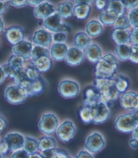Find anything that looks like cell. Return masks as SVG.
<instances>
[{
  "instance_id": "cell-1",
  "label": "cell",
  "mask_w": 138,
  "mask_h": 158,
  "mask_svg": "<svg viewBox=\"0 0 138 158\" xmlns=\"http://www.w3.org/2000/svg\"><path fill=\"white\" fill-rule=\"evenodd\" d=\"M94 87L100 94L101 100L110 106L115 103L120 96V93L116 87L115 82L112 78H95Z\"/></svg>"
},
{
  "instance_id": "cell-2",
  "label": "cell",
  "mask_w": 138,
  "mask_h": 158,
  "mask_svg": "<svg viewBox=\"0 0 138 158\" xmlns=\"http://www.w3.org/2000/svg\"><path fill=\"white\" fill-rule=\"evenodd\" d=\"M118 68L119 60L114 53H106L96 64L95 77L97 78H112L116 74Z\"/></svg>"
},
{
  "instance_id": "cell-3",
  "label": "cell",
  "mask_w": 138,
  "mask_h": 158,
  "mask_svg": "<svg viewBox=\"0 0 138 158\" xmlns=\"http://www.w3.org/2000/svg\"><path fill=\"white\" fill-rule=\"evenodd\" d=\"M116 131L123 133H130L138 127L137 112H127L120 114L114 122Z\"/></svg>"
},
{
  "instance_id": "cell-4",
  "label": "cell",
  "mask_w": 138,
  "mask_h": 158,
  "mask_svg": "<svg viewBox=\"0 0 138 158\" xmlns=\"http://www.w3.org/2000/svg\"><path fill=\"white\" fill-rule=\"evenodd\" d=\"M42 26L45 30L49 32L56 33H65L68 34L72 31V27L68 23H64L63 19L56 12L42 20Z\"/></svg>"
},
{
  "instance_id": "cell-5",
  "label": "cell",
  "mask_w": 138,
  "mask_h": 158,
  "mask_svg": "<svg viewBox=\"0 0 138 158\" xmlns=\"http://www.w3.org/2000/svg\"><path fill=\"white\" fill-rule=\"evenodd\" d=\"M59 124V120L55 114L46 112L41 116L38 123V128L43 135L52 136L55 133Z\"/></svg>"
},
{
  "instance_id": "cell-6",
  "label": "cell",
  "mask_w": 138,
  "mask_h": 158,
  "mask_svg": "<svg viewBox=\"0 0 138 158\" xmlns=\"http://www.w3.org/2000/svg\"><path fill=\"white\" fill-rule=\"evenodd\" d=\"M106 139L104 135L98 131L91 132L86 137L84 143V149L94 154H97L104 149Z\"/></svg>"
},
{
  "instance_id": "cell-7",
  "label": "cell",
  "mask_w": 138,
  "mask_h": 158,
  "mask_svg": "<svg viewBox=\"0 0 138 158\" xmlns=\"http://www.w3.org/2000/svg\"><path fill=\"white\" fill-rule=\"evenodd\" d=\"M4 98L9 103L19 105L26 102L28 98L24 89L16 84L10 85L4 91Z\"/></svg>"
},
{
  "instance_id": "cell-8",
  "label": "cell",
  "mask_w": 138,
  "mask_h": 158,
  "mask_svg": "<svg viewBox=\"0 0 138 158\" xmlns=\"http://www.w3.org/2000/svg\"><path fill=\"white\" fill-rule=\"evenodd\" d=\"M58 92L63 98H76L80 94V86L78 82L73 79H63L58 85Z\"/></svg>"
},
{
  "instance_id": "cell-9",
  "label": "cell",
  "mask_w": 138,
  "mask_h": 158,
  "mask_svg": "<svg viewBox=\"0 0 138 158\" xmlns=\"http://www.w3.org/2000/svg\"><path fill=\"white\" fill-rule=\"evenodd\" d=\"M90 107L93 116L92 123L94 124H103L108 121L111 117L110 107L102 101L98 102Z\"/></svg>"
},
{
  "instance_id": "cell-10",
  "label": "cell",
  "mask_w": 138,
  "mask_h": 158,
  "mask_svg": "<svg viewBox=\"0 0 138 158\" xmlns=\"http://www.w3.org/2000/svg\"><path fill=\"white\" fill-rule=\"evenodd\" d=\"M55 133L60 141L64 143H68L76 135V125L72 120L66 119L61 123H59Z\"/></svg>"
},
{
  "instance_id": "cell-11",
  "label": "cell",
  "mask_w": 138,
  "mask_h": 158,
  "mask_svg": "<svg viewBox=\"0 0 138 158\" xmlns=\"http://www.w3.org/2000/svg\"><path fill=\"white\" fill-rule=\"evenodd\" d=\"M119 102L122 108L129 112H137L138 95L136 91H127L119 96Z\"/></svg>"
},
{
  "instance_id": "cell-12",
  "label": "cell",
  "mask_w": 138,
  "mask_h": 158,
  "mask_svg": "<svg viewBox=\"0 0 138 158\" xmlns=\"http://www.w3.org/2000/svg\"><path fill=\"white\" fill-rule=\"evenodd\" d=\"M24 136L21 132L12 131L7 133L2 139L8 146L10 152L12 153L23 148Z\"/></svg>"
},
{
  "instance_id": "cell-13",
  "label": "cell",
  "mask_w": 138,
  "mask_h": 158,
  "mask_svg": "<svg viewBox=\"0 0 138 158\" xmlns=\"http://www.w3.org/2000/svg\"><path fill=\"white\" fill-rule=\"evenodd\" d=\"M33 48V45L30 41L24 39L17 44L12 45V55L20 57L24 61L30 60Z\"/></svg>"
},
{
  "instance_id": "cell-14",
  "label": "cell",
  "mask_w": 138,
  "mask_h": 158,
  "mask_svg": "<svg viewBox=\"0 0 138 158\" xmlns=\"http://www.w3.org/2000/svg\"><path fill=\"white\" fill-rule=\"evenodd\" d=\"M32 42L34 45L48 48L52 44V34L45 28H40L34 32L32 36Z\"/></svg>"
},
{
  "instance_id": "cell-15",
  "label": "cell",
  "mask_w": 138,
  "mask_h": 158,
  "mask_svg": "<svg viewBox=\"0 0 138 158\" xmlns=\"http://www.w3.org/2000/svg\"><path fill=\"white\" fill-rule=\"evenodd\" d=\"M3 32L7 41L12 45L24 39V29L19 25L10 26Z\"/></svg>"
},
{
  "instance_id": "cell-16",
  "label": "cell",
  "mask_w": 138,
  "mask_h": 158,
  "mask_svg": "<svg viewBox=\"0 0 138 158\" xmlns=\"http://www.w3.org/2000/svg\"><path fill=\"white\" fill-rule=\"evenodd\" d=\"M55 7L52 3L48 1H42L39 5L34 8L33 16L37 19L43 20L55 13Z\"/></svg>"
},
{
  "instance_id": "cell-17",
  "label": "cell",
  "mask_w": 138,
  "mask_h": 158,
  "mask_svg": "<svg viewBox=\"0 0 138 158\" xmlns=\"http://www.w3.org/2000/svg\"><path fill=\"white\" fill-rule=\"evenodd\" d=\"M84 60V52L75 47L68 48L64 59L65 62L68 66L75 67L80 65Z\"/></svg>"
},
{
  "instance_id": "cell-18",
  "label": "cell",
  "mask_w": 138,
  "mask_h": 158,
  "mask_svg": "<svg viewBox=\"0 0 138 158\" xmlns=\"http://www.w3.org/2000/svg\"><path fill=\"white\" fill-rule=\"evenodd\" d=\"M46 84L41 76L37 80L28 82L22 87L26 91L28 97H33L41 95L45 90Z\"/></svg>"
},
{
  "instance_id": "cell-19",
  "label": "cell",
  "mask_w": 138,
  "mask_h": 158,
  "mask_svg": "<svg viewBox=\"0 0 138 158\" xmlns=\"http://www.w3.org/2000/svg\"><path fill=\"white\" fill-rule=\"evenodd\" d=\"M100 101V94L94 85H88L84 92V106L91 107Z\"/></svg>"
},
{
  "instance_id": "cell-20",
  "label": "cell",
  "mask_w": 138,
  "mask_h": 158,
  "mask_svg": "<svg viewBox=\"0 0 138 158\" xmlns=\"http://www.w3.org/2000/svg\"><path fill=\"white\" fill-rule=\"evenodd\" d=\"M84 54L88 62L96 64L102 57V51L98 44H91L84 50Z\"/></svg>"
},
{
  "instance_id": "cell-21",
  "label": "cell",
  "mask_w": 138,
  "mask_h": 158,
  "mask_svg": "<svg viewBox=\"0 0 138 158\" xmlns=\"http://www.w3.org/2000/svg\"><path fill=\"white\" fill-rule=\"evenodd\" d=\"M68 50V47L65 44H53L49 49V55L52 60L61 62L64 60Z\"/></svg>"
},
{
  "instance_id": "cell-22",
  "label": "cell",
  "mask_w": 138,
  "mask_h": 158,
  "mask_svg": "<svg viewBox=\"0 0 138 158\" xmlns=\"http://www.w3.org/2000/svg\"><path fill=\"white\" fill-rule=\"evenodd\" d=\"M104 27L98 20H91L85 27V33L90 38H97L103 33Z\"/></svg>"
},
{
  "instance_id": "cell-23",
  "label": "cell",
  "mask_w": 138,
  "mask_h": 158,
  "mask_svg": "<svg viewBox=\"0 0 138 158\" xmlns=\"http://www.w3.org/2000/svg\"><path fill=\"white\" fill-rule=\"evenodd\" d=\"M74 7L75 5L72 2H63L58 5L55 12L62 19H68L73 16Z\"/></svg>"
},
{
  "instance_id": "cell-24",
  "label": "cell",
  "mask_w": 138,
  "mask_h": 158,
  "mask_svg": "<svg viewBox=\"0 0 138 158\" xmlns=\"http://www.w3.org/2000/svg\"><path fill=\"white\" fill-rule=\"evenodd\" d=\"M90 44H91V38L84 31L77 32L74 35L73 47L75 48L84 51Z\"/></svg>"
},
{
  "instance_id": "cell-25",
  "label": "cell",
  "mask_w": 138,
  "mask_h": 158,
  "mask_svg": "<svg viewBox=\"0 0 138 158\" xmlns=\"http://www.w3.org/2000/svg\"><path fill=\"white\" fill-rule=\"evenodd\" d=\"M38 151L40 152L43 151L57 148V143L56 139L52 136L44 135L38 139Z\"/></svg>"
},
{
  "instance_id": "cell-26",
  "label": "cell",
  "mask_w": 138,
  "mask_h": 158,
  "mask_svg": "<svg viewBox=\"0 0 138 158\" xmlns=\"http://www.w3.org/2000/svg\"><path fill=\"white\" fill-rule=\"evenodd\" d=\"M113 79L115 81L116 87L120 94L124 93L129 90L131 85V81L129 77L124 74H116L113 77Z\"/></svg>"
},
{
  "instance_id": "cell-27",
  "label": "cell",
  "mask_w": 138,
  "mask_h": 158,
  "mask_svg": "<svg viewBox=\"0 0 138 158\" xmlns=\"http://www.w3.org/2000/svg\"><path fill=\"white\" fill-rule=\"evenodd\" d=\"M31 64L37 68L40 73H47L51 70L53 66V60L49 56H42Z\"/></svg>"
},
{
  "instance_id": "cell-28",
  "label": "cell",
  "mask_w": 138,
  "mask_h": 158,
  "mask_svg": "<svg viewBox=\"0 0 138 158\" xmlns=\"http://www.w3.org/2000/svg\"><path fill=\"white\" fill-rule=\"evenodd\" d=\"M131 30L114 29L112 32V39L116 45L129 44Z\"/></svg>"
},
{
  "instance_id": "cell-29",
  "label": "cell",
  "mask_w": 138,
  "mask_h": 158,
  "mask_svg": "<svg viewBox=\"0 0 138 158\" xmlns=\"http://www.w3.org/2000/svg\"><path fill=\"white\" fill-rule=\"evenodd\" d=\"M118 16H119L115 12L111 10H104L99 15L98 21L102 26L111 27L114 25Z\"/></svg>"
},
{
  "instance_id": "cell-30",
  "label": "cell",
  "mask_w": 138,
  "mask_h": 158,
  "mask_svg": "<svg viewBox=\"0 0 138 158\" xmlns=\"http://www.w3.org/2000/svg\"><path fill=\"white\" fill-rule=\"evenodd\" d=\"M28 153L32 154L38 152V139L34 136L26 135L24 136V142L23 148Z\"/></svg>"
},
{
  "instance_id": "cell-31",
  "label": "cell",
  "mask_w": 138,
  "mask_h": 158,
  "mask_svg": "<svg viewBox=\"0 0 138 158\" xmlns=\"http://www.w3.org/2000/svg\"><path fill=\"white\" fill-rule=\"evenodd\" d=\"M91 12V6L80 5L75 6L73 9V16L78 20H86L89 16Z\"/></svg>"
},
{
  "instance_id": "cell-32",
  "label": "cell",
  "mask_w": 138,
  "mask_h": 158,
  "mask_svg": "<svg viewBox=\"0 0 138 158\" xmlns=\"http://www.w3.org/2000/svg\"><path fill=\"white\" fill-rule=\"evenodd\" d=\"M130 49L131 45L129 44L116 45L115 49V56L117 57L118 60L123 61V62L128 60Z\"/></svg>"
},
{
  "instance_id": "cell-33",
  "label": "cell",
  "mask_w": 138,
  "mask_h": 158,
  "mask_svg": "<svg viewBox=\"0 0 138 158\" xmlns=\"http://www.w3.org/2000/svg\"><path fill=\"white\" fill-rule=\"evenodd\" d=\"M6 63L8 66L12 68L14 70H16L17 73L24 69V68H25V66H24V60L21 57L14 55L10 56Z\"/></svg>"
},
{
  "instance_id": "cell-34",
  "label": "cell",
  "mask_w": 138,
  "mask_h": 158,
  "mask_svg": "<svg viewBox=\"0 0 138 158\" xmlns=\"http://www.w3.org/2000/svg\"><path fill=\"white\" fill-rule=\"evenodd\" d=\"M42 56L50 57V55H49V49L48 48H42V47L41 46H33L30 58V60H31V62H34L35 60H37V59L39 58V57Z\"/></svg>"
},
{
  "instance_id": "cell-35",
  "label": "cell",
  "mask_w": 138,
  "mask_h": 158,
  "mask_svg": "<svg viewBox=\"0 0 138 158\" xmlns=\"http://www.w3.org/2000/svg\"><path fill=\"white\" fill-rule=\"evenodd\" d=\"M106 10L114 12L118 16L125 14V8L121 1H114V0L107 2V6Z\"/></svg>"
},
{
  "instance_id": "cell-36",
  "label": "cell",
  "mask_w": 138,
  "mask_h": 158,
  "mask_svg": "<svg viewBox=\"0 0 138 158\" xmlns=\"http://www.w3.org/2000/svg\"><path fill=\"white\" fill-rule=\"evenodd\" d=\"M113 26L115 27V29L120 30H127L129 29V28L131 27L128 18L125 14L119 16Z\"/></svg>"
},
{
  "instance_id": "cell-37",
  "label": "cell",
  "mask_w": 138,
  "mask_h": 158,
  "mask_svg": "<svg viewBox=\"0 0 138 158\" xmlns=\"http://www.w3.org/2000/svg\"><path fill=\"white\" fill-rule=\"evenodd\" d=\"M79 115L81 120L85 124H90L93 123L91 109L89 106H84L79 111Z\"/></svg>"
},
{
  "instance_id": "cell-38",
  "label": "cell",
  "mask_w": 138,
  "mask_h": 158,
  "mask_svg": "<svg viewBox=\"0 0 138 158\" xmlns=\"http://www.w3.org/2000/svg\"><path fill=\"white\" fill-rule=\"evenodd\" d=\"M24 71H25L27 78L31 81L37 80V79H38L41 77L39 72L38 71L37 68L32 64H30L29 66L25 67V68H24Z\"/></svg>"
},
{
  "instance_id": "cell-39",
  "label": "cell",
  "mask_w": 138,
  "mask_h": 158,
  "mask_svg": "<svg viewBox=\"0 0 138 158\" xmlns=\"http://www.w3.org/2000/svg\"><path fill=\"white\" fill-rule=\"evenodd\" d=\"M137 11L138 8L133 9L132 10H129L128 16V20L129 21V23L131 25V27L133 28H136L138 27V20H137Z\"/></svg>"
},
{
  "instance_id": "cell-40",
  "label": "cell",
  "mask_w": 138,
  "mask_h": 158,
  "mask_svg": "<svg viewBox=\"0 0 138 158\" xmlns=\"http://www.w3.org/2000/svg\"><path fill=\"white\" fill-rule=\"evenodd\" d=\"M68 35L65 33H56L52 35V41L54 44H65L68 39Z\"/></svg>"
},
{
  "instance_id": "cell-41",
  "label": "cell",
  "mask_w": 138,
  "mask_h": 158,
  "mask_svg": "<svg viewBox=\"0 0 138 158\" xmlns=\"http://www.w3.org/2000/svg\"><path fill=\"white\" fill-rule=\"evenodd\" d=\"M60 149L58 148L43 151L40 152L42 158H58Z\"/></svg>"
},
{
  "instance_id": "cell-42",
  "label": "cell",
  "mask_w": 138,
  "mask_h": 158,
  "mask_svg": "<svg viewBox=\"0 0 138 158\" xmlns=\"http://www.w3.org/2000/svg\"><path fill=\"white\" fill-rule=\"evenodd\" d=\"M137 54H138V46L131 45L129 60L131 61V62H132L135 64H137L138 63Z\"/></svg>"
},
{
  "instance_id": "cell-43",
  "label": "cell",
  "mask_w": 138,
  "mask_h": 158,
  "mask_svg": "<svg viewBox=\"0 0 138 158\" xmlns=\"http://www.w3.org/2000/svg\"><path fill=\"white\" fill-rule=\"evenodd\" d=\"M137 32L138 28H132L130 32V37H129V43L132 45H138L137 42Z\"/></svg>"
},
{
  "instance_id": "cell-44",
  "label": "cell",
  "mask_w": 138,
  "mask_h": 158,
  "mask_svg": "<svg viewBox=\"0 0 138 158\" xmlns=\"http://www.w3.org/2000/svg\"><path fill=\"white\" fill-rule=\"evenodd\" d=\"M29 154L23 149L12 152L10 158H28Z\"/></svg>"
},
{
  "instance_id": "cell-45",
  "label": "cell",
  "mask_w": 138,
  "mask_h": 158,
  "mask_svg": "<svg viewBox=\"0 0 138 158\" xmlns=\"http://www.w3.org/2000/svg\"><path fill=\"white\" fill-rule=\"evenodd\" d=\"M9 4L16 8H23L28 6L27 1H8Z\"/></svg>"
},
{
  "instance_id": "cell-46",
  "label": "cell",
  "mask_w": 138,
  "mask_h": 158,
  "mask_svg": "<svg viewBox=\"0 0 138 158\" xmlns=\"http://www.w3.org/2000/svg\"><path fill=\"white\" fill-rule=\"evenodd\" d=\"M125 10H132L137 8L138 1H121Z\"/></svg>"
},
{
  "instance_id": "cell-47",
  "label": "cell",
  "mask_w": 138,
  "mask_h": 158,
  "mask_svg": "<svg viewBox=\"0 0 138 158\" xmlns=\"http://www.w3.org/2000/svg\"><path fill=\"white\" fill-rule=\"evenodd\" d=\"M75 158H94V156L93 153L88 152L87 150L82 149L77 152Z\"/></svg>"
},
{
  "instance_id": "cell-48",
  "label": "cell",
  "mask_w": 138,
  "mask_h": 158,
  "mask_svg": "<svg viewBox=\"0 0 138 158\" xmlns=\"http://www.w3.org/2000/svg\"><path fill=\"white\" fill-rule=\"evenodd\" d=\"M8 126V121L3 115L0 113V133L5 130Z\"/></svg>"
},
{
  "instance_id": "cell-49",
  "label": "cell",
  "mask_w": 138,
  "mask_h": 158,
  "mask_svg": "<svg viewBox=\"0 0 138 158\" xmlns=\"http://www.w3.org/2000/svg\"><path fill=\"white\" fill-rule=\"evenodd\" d=\"M107 6V1H101V0H98V1H95V7L98 10H106Z\"/></svg>"
},
{
  "instance_id": "cell-50",
  "label": "cell",
  "mask_w": 138,
  "mask_h": 158,
  "mask_svg": "<svg viewBox=\"0 0 138 158\" xmlns=\"http://www.w3.org/2000/svg\"><path fill=\"white\" fill-rule=\"evenodd\" d=\"M8 4V1H0V17L6 12Z\"/></svg>"
},
{
  "instance_id": "cell-51",
  "label": "cell",
  "mask_w": 138,
  "mask_h": 158,
  "mask_svg": "<svg viewBox=\"0 0 138 158\" xmlns=\"http://www.w3.org/2000/svg\"><path fill=\"white\" fill-rule=\"evenodd\" d=\"M138 140L134 139H130L129 141V146L130 147L131 149L133 150H136L137 149V145H138Z\"/></svg>"
},
{
  "instance_id": "cell-52",
  "label": "cell",
  "mask_w": 138,
  "mask_h": 158,
  "mask_svg": "<svg viewBox=\"0 0 138 158\" xmlns=\"http://www.w3.org/2000/svg\"><path fill=\"white\" fill-rule=\"evenodd\" d=\"M58 158H74L71 155H69L68 152H66L65 150L63 149H60L59 152V156Z\"/></svg>"
},
{
  "instance_id": "cell-53",
  "label": "cell",
  "mask_w": 138,
  "mask_h": 158,
  "mask_svg": "<svg viewBox=\"0 0 138 158\" xmlns=\"http://www.w3.org/2000/svg\"><path fill=\"white\" fill-rule=\"evenodd\" d=\"M93 1H82V0H79V1H75L73 2V3L75 6H80V5H89L91 6V3H93Z\"/></svg>"
},
{
  "instance_id": "cell-54",
  "label": "cell",
  "mask_w": 138,
  "mask_h": 158,
  "mask_svg": "<svg viewBox=\"0 0 138 158\" xmlns=\"http://www.w3.org/2000/svg\"><path fill=\"white\" fill-rule=\"evenodd\" d=\"M7 78V77L6 76V74L3 72L2 66H0V85H2L3 82H5L6 79Z\"/></svg>"
},
{
  "instance_id": "cell-55",
  "label": "cell",
  "mask_w": 138,
  "mask_h": 158,
  "mask_svg": "<svg viewBox=\"0 0 138 158\" xmlns=\"http://www.w3.org/2000/svg\"><path fill=\"white\" fill-rule=\"evenodd\" d=\"M42 2V1H38V0H28V1H27L28 6H33L34 8H35L38 5H39Z\"/></svg>"
},
{
  "instance_id": "cell-56",
  "label": "cell",
  "mask_w": 138,
  "mask_h": 158,
  "mask_svg": "<svg viewBox=\"0 0 138 158\" xmlns=\"http://www.w3.org/2000/svg\"><path fill=\"white\" fill-rule=\"evenodd\" d=\"M28 158H42L40 152H36L32 154H29Z\"/></svg>"
},
{
  "instance_id": "cell-57",
  "label": "cell",
  "mask_w": 138,
  "mask_h": 158,
  "mask_svg": "<svg viewBox=\"0 0 138 158\" xmlns=\"http://www.w3.org/2000/svg\"><path fill=\"white\" fill-rule=\"evenodd\" d=\"M137 130H138V127H136L134 130L132 132V138L138 140V135H137Z\"/></svg>"
},
{
  "instance_id": "cell-58",
  "label": "cell",
  "mask_w": 138,
  "mask_h": 158,
  "mask_svg": "<svg viewBox=\"0 0 138 158\" xmlns=\"http://www.w3.org/2000/svg\"><path fill=\"white\" fill-rule=\"evenodd\" d=\"M4 31V22L2 17H0V34H2Z\"/></svg>"
},
{
  "instance_id": "cell-59",
  "label": "cell",
  "mask_w": 138,
  "mask_h": 158,
  "mask_svg": "<svg viewBox=\"0 0 138 158\" xmlns=\"http://www.w3.org/2000/svg\"><path fill=\"white\" fill-rule=\"evenodd\" d=\"M0 158H6V153L3 152L1 147H0Z\"/></svg>"
},
{
  "instance_id": "cell-60",
  "label": "cell",
  "mask_w": 138,
  "mask_h": 158,
  "mask_svg": "<svg viewBox=\"0 0 138 158\" xmlns=\"http://www.w3.org/2000/svg\"><path fill=\"white\" fill-rule=\"evenodd\" d=\"M1 139H1V137H0V141H1Z\"/></svg>"
},
{
  "instance_id": "cell-61",
  "label": "cell",
  "mask_w": 138,
  "mask_h": 158,
  "mask_svg": "<svg viewBox=\"0 0 138 158\" xmlns=\"http://www.w3.org/2000/svg\"><path fill=\"white\" fill-rule=\"evenodd\" d=\"M0 45H1V43H0Z\"/></svg>"
}]
</instances>
